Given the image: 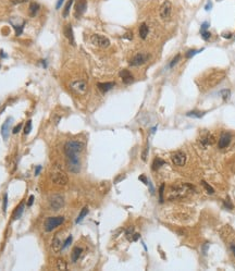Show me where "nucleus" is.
<instances>
[{
	"label": "nucleus",
	"instance_id": "nucleus-17",
	"mask_svg": "<svg viewBox=\"0 0 235 271\" xmlns=\"http://www.w3.org/2000/svg\"><path fill=\"white\" fill-rule=\"evenodd\" d=\"M214 135H211V134H207L205 137H202V144L204 145V147H207V146H210V145H212L214 143Z\"/></svg>",
	"mask_w": 235,
	"mask_h": 271
},
{
	"label": "nucleus",
	"instance_id": "nucleus-33",
	"mask_svg": "<svg viewBox=\"0 0 235 271\" xmlns=\"http://www.w3.org/2000/svg\"><path fill=\"white\" fill-rule=\"evenodd\" d=\"M180 60H181V55H180V53H179V55H176V56H175V57L172 59V61H171V63H170V68H173V67H174V65L176 64V63H178Z\"/></svg>",
	"mask_w": 235,
	"mask_h": 271
},
{
	"label": "nucleus",
	"instance_id": "nucleus-38",
	"mask_svg": "<svg viewBox=\"0 0 235 271\" xmlns=\"http://www.w3.org/2000/svg\"><path fill=\"white\" fill-rule=\"evenodd\" d=\"M7 205H8V194H5V196H3V212H6L7 211Z\"/></svg>",
	"mask_w": 235,
	"mask_h": 271
},
{
	"label": "nucleus",
	"instance_id": "nucleus-13",
	"mask_svg": "<svg viewBox=\"0 0 235 271\" xmlns=\"http://www.w3.org/2000/svg\"><path fill=\"white\" fill-rule=\"evenodd\" d=\"M12 118H8L7 120L5 121V123L2 124V126H1V135H2V137L5 139H8V137H9L10 127L12 125Z\"/></svg>",
	"mask_w": 235,
	"mask_h": 271
},
{
	"label": "nucleus",
	"instance_id": "nucleus-18",
	"mask_svg": "<svg viewBox=\"0 0 235 271\" xmlns=\"http://www.w3.org/2000/svg\"><path fill=\"white\" fill-rule=\"evenodd\" d=\"M23 210H24V203H21V204L17 207L14 212H13V215H12L13 220H17V219H20V217H21L22 214H23Z\"/></svg>",
	"mask_w": 235,
	"mask_h": 271
},
{
	"label": "nucleus",
	"instance_id": "nucleus-27",
	"mask_svg": "<svg viewBox=\"0 0 235 271\" xmlns=\"http://www.w3.org/2000/svg\"><path fill=\"white\" fill-rule=\"evenodd\" d=\"M204 50V49H200V50H195V49H192V50H188L186 52V55H185V57L187 58V59H190V58L194 57L195 55H197V53L199 52H202V51Z\"/></svg>",
	"mask_w": 235,
	"mask_h": 271
},
{
	"label": "nucleus",
	"instance_id": "nucleus-41",
	"mask_svg": "<svg viewBox=\"0 0 235 271\" xmlns=\"http://www.w3.org/2000/svg\"><path fill=\"white\" fill-rule=\"evenodd\" d=\"M208 248H209V244H208V243L204 244V246H202V254L206 255L207 252H208Z\"/></svg>",
	"mask_w": 235,
	"mask_h": 271
},
{
	"label": "nucleus",
	"instance_id": "nucleus-52",
	"mask_svg": "<svg viewBox=\"0 0 235 271\" xmlns=\"http://www.w3.org/2000/svg\"><path fill=\"white\" fill-rule=\"evenodd\" d=\"M230 248H231V250H232L233 255H234V256H235V243H232V244H231Z\"/></svg>",
	"mask_w": 235,
	"mask_h": 271
},
{
	"label": "nucleus",
	"instance_id": "nucleus-11",
	"mask_svg": "<svg viewBox=\"0 0 235 271\" xmlns=\"http://www.w3.org/2000/svg\"><path fill=\"white\" fill-rule=\"evenodd\" d=\"M171 11H172V5H171L170 1L166 0V1L162 3V6L160 7V11H159L161 19H163V20L168 19L171 14Z\"/></svg>",
	"mask_w": 235,
	"mask_h": 271
},
{
	"label": "nucleus",
	"instance_id": "nucleus-8",
	"mask_svg": "<svg viewBox=\"0 0 235 271\" xmlns=\"http://www.w3.org/2000/svg\"><path fill=\"white\" fill-rule=\"evenodd\" d=\"M87 8V1L86 0H76L74 6V14L76 17H79L84 14V12L86 11Z\"/></svg>",
	"mask_w": 235,
	"mask_h": 271
},
{
	"label": "nucleus",
	"instance_id": "nucleus-36",
	"mask_svg": "<svg viewBox=\"0 0 235 271\" xmlns=\"http://www.w3.org/2000/svg\"><path fill=\"white\" fill-rule=\"evenodd\" d=\"M200 34H202V37L204 41H208L211 36V34L209 33L208 31H202V32H200Z\"/></svg>",
	"mask_w": 235,
	"mask_h": 271
},
{
	"label": "nucleus",
	"instance_id": "nucleus-26",
	"mask_svg": "<svg viewBox=\"0 0 235 271\" xmlns=\"http://www.w3.org/2000/svg\"><path fill=\"white\" fill-rule=\"evenodd\" d=\"M73 1H74V0H67V5H65L64 10H63V13H62L63 17H67V15H69L70 9H71V6H72Z\"/></svg>",
	"mask_w": 235,
	"mask_h": 271
},
{
	"label": "nucleus",
	"instance_id": "nucleus-43",
	"mask_svg": "<svg viewBox=\"0 0 235 271\" xmlns=\"http://www.w3.org/2000/svg\"><path fill=\"white\" fill-rule=\"evenodd\" d=\"M211 8H212V3H211V1L209 0L208 2H207V5L205 6V10H206V11H209Z\"/></svg>",
	"mask_w": 235,
	"mask_h": 271
},
{
	"label": "nucleus",
	"instance_id": "nucleus-22",
	"mask_svg": "<svg viewBox=\"0 0 235 271\" xmlns=\"http://www.w3.org/2000/svg\"><path fill=\"white\" fill-rule=\"evenodd\" d=\"M61 244H62V243H61V240L58 238V236H56L55 240H53V242H52L53 250H55V252H59V250L62 248V245H61Z\"/></svg>",
	"mask_w": 235,
	"mask_h": 271
},
{
	"label": "nucleus",
	"instance_id": "nucleus-45",
	"mask_svg": "<svg viewBox=\"0 0 235 271\" xmlns=\"http://www.w3.org/2000/svg\"><path fill=\"white\" fill-rule=\"evenodd\" d=\"M34 203V196L33 195H31V196H29V202H27V206H32V204H33Z\"/></svg>",
	"mask_w": 235,
	"mask_h": 271
},
{
	"label": "nucleus",
	"instance_id": "nucleus-15",
	"mask_svg": "<svg viewBox=\"0 0 235 271\" xmlns=\"http://www.w3.org/2000/svg\"><path fill=\"white\" fill-rule=\"evenodd\" d=\"M64 35H65V37L67 38V41H70V44L74 46L75 45L74 34H73V29H72V25H71V24L65 25V27H64Z\"/></svg>",
	"mask_w": 235,
	"mask_h": 271
},
{
	"label": "nucleus",
	"instance_id": "nucleus-39",
	"mask_svg": "<svg viewBox=\"0 0 235 271\" xmlns=\"http://www.w3.org/2000/svg\"><path fill=\"white\" fill-rule=\"evenodd\" d=\"M21 129H22V123H19V124H17V126L13 127L12 133H13V134H17V133L20 132V130H21Z\"/></svg>",
	"mask_w": 235,
	"mask_h": 271
},
{
	"label": "nucleus",
	"instance_id": "nucleus-51",
	"mask_svg": "<svg viewBox=\"0 0 235 271\" xmlns=\"http://www.w3.org/2000/svg\"><path fill=\"white\" fill-rule=\"evenodd\" d=\"M124 178H125V175H124V174H122V175H121V176H117V178L114 180V183H117V182H119V181H122Z\"/></svg>",
	"mask_w": 235,
	"mask_h": 271
},
{
	"label": "nucleus",
	"instance_id": "nucleus-40",
	"mask_svg": "<svg viewBox=\"0 0 235 271\" xmlns=\"http://www.w3.org/2000/svg\"><path fill=\"white\" fill-rule=\"evenodd\" d=\"M208 27H209V23H208V22H204V23L202 24V27H200V32L207 31V29H208Z\"/></svg>",
	"mask_w": 235,
	"mask_h": 271
},
{
	"label": "nucleus",
	"instance_id": "nucleus-48",
	"mask_svg": "<svg viewBox=\"0 0 235 271\" xmlns=\"http://www.w3.org/2000/svg\"><path fill=\"white\" fill-rule=\"evenodd\" d=\"M139 180L141 181H143V182L145 183V184H148V181H147V179H146V176H145V175H141V176H139Z\"/></svg>",
	"mask_w": 235,
	"mask_h": 271
},
{
	"label": "nucleus",
	"instance_id": "nucleus-1",
	"mask_svg": "<svg viewBox=\"0 0 235 271\" xmlns=\"http://www.w3.org/2000/svg\"><path fill=\"white\" fill-rule=\"evenodd\" d=\"M84 149V143L79 141H70L65 143L64 153L67 159V169L73 173H79L81 171V161L79 155Z\"/></svg>",
	"mask_w": 235,
	"mask_h": 271
},
{
	"label": "nucleus",
	"instance_id": "nucleus-19",
	"mask_svg": "<svg viewBox=\"0 0 235 271\" xmlns=\"http://www.w3.org/2000/svg\"><path fill=\"white\" fill-rule=\"evenodd\" d=\"M82 253H83V250L81 247H75L74 250H72V254H71V259H72L73 262H76L79 260V258L81 257Z\"/></svg>",
	"mask_w": 235,
	"mask_h": 271
},
{
	"label": "nucleus",
	"instance_id": "nucleus-29",
	"mask_svg": "<svg viewBox=\"0 0 235 271\" xmlns=\"http://www.w3.org/2000/svg\"><path fill=\"white\" fill-rule=\"evenodd\" d=\"M221 95H222V97H223V99H224V100H228V99L230 98V96H231V91H230V89H223V91H221Z\"/></svg>",
	"mask_w": 235,
	"mask_h": 271
},
{
	"label": "nucleus",
	"instance_id": "nucleus-20",
	"mask_svg": "<svg viewBox=\"0 0 235 271\" xmlns=\"http://www.w3.org/2000/svg\"><path fill=\"white\" fill-rule=\"evenodd\" d=\"M148 26H147L146 23H143V24H141V26H139V37L142 39H146L147 35H148Z\"/></svg>",
	"mask_w": 235,
	"mask_h": 271
},
{
	"label": "nucleus",
	"instance_id": "nucleus-5",
	"mask_svg": "<svg viewBox=\"0 0 235 271\" xmlns=\"http://www.w3.org/2000/svg\"><path fill=\"white\" fill-rule=\"evenodd\" d=\"M49 206H50V208L55 211L61 209L63 206H64V197H63L62 195H59V194L51 195L50 198H49Z\"/></svg>",
	"mask_w": 235,
	"mask_h": 271
},
{
	"label": "nucleus",
	"instance_id": "nucleus-21",
	"mask_svg": "<svg viewBox=\"0 0 235 271\" xmlns=\"http://www.w3.org/2000/svg\"><path fill=\"white\" fill-rule=\"evenodd\" d=\"M39 9H40V6L37 2L31 3V6H29V15H31V17H35V15L38 13Z\"/></svg>",
	"mask_w": 235,
	"mask_h": 271
},
{
	"label": "nucleus",
	"instance_id": "nucleus-4",
	"mask_svg": "<svg viewBox=\"0 0 235 271\" xmlns=\"http://www.w3.org/2000/svg\"><path fill=\"white\" fill-rule=\"evenodd\" d=\"M63 222H64V218L61 216L48 218L45 222V230L47 231V232H50V231L55 230V229L58 228L59 226H61Z\"/></svg>",
	"mask_w": 235,
	"mask_h": 271
},
{
	"label": "nucleus",
	"instance_id": "nucleus-50",
	"mask_svg": "<svg viewBox=\"0 0 235 271\" xmlns=\"http://www.w3.org/2000/svg\"><path fill=\"white\" fill-rule=\"evenodd\" d=\"M222 36L224 37V38H231V37H232V33H223Z\"/></svg>",
	"mask_w": 235,
	"mask_h": 271
},
{
	"label": "nucleus",
	"instance_id": "nucleus-7",
	"mask_svg": "<svg viewBox=\"0 0 235 271\" xmlns=\"http://www.w3.org/2000/svg\"><path fill=\"white\" fill-rule=\"evenodd\" d=\"M148 59L149 56L147 53H137L131 59L130 65L131 67H139V65H143L144 63H146Z\"/></svg>",
	"mask_w": 235,
	"mask_h": 271
},
{
	"label": "nucleus",
	"instance_id": "nucleus-49",
	"mask_svg": "<svg viewBox=\"0 0 235 271\" xmlns=\"http://www.w3.org/2000/svg\"><path fill=\"white\" fill-rule=\"evenodd\" d=\"M123 37H124V38L130 39V41H131V39L133 38V34H132V33H126V34H125V35H124V36H123Z\"/></svg>",
	"mask_w": 235,
	"mask_h": 271
},
{
	"label": "nucleus",
	"instance_id": "nucleus-31",
	"mask_svg": "<svg viewBox=\"0 0 235 271\" xmlns=\"http://www.w3.org/2000/svg\"><path fill=\"white\" fill-rule=\"evenodd\" d=\"M187 117H195V118H202L204 115V113L202 112H197V111H191V112L186 113Z\"/></svg>",
	"mask_w": 235,
	"mask_h": 271
},
{
	"label": "nucleus",
	"instance_id": "nucleus-30",
	"mask_svg": "<svg viewBox=\"0 0 235 271\" xmlns=\"http://www.w3.org/2000/svg\"><path fill=\"white\" fill-rule=\"evenodd\" d=\"M133 234H134V229H133V228H130L129 230L126 231V232H125V236H126L127 240L131 241V242H132Z\"/></svg>",
	"mask_w": 235,
	"mask_h": 271
},
{
	"label": "nucleus",
	"instance_id": "nucleus-35",
	"mask_svg": "<svg viewBox=\"0 0 235 271\" xmlns=\"http://www.w3.org/2000/svg\"><path fill=\"white\" fill-rule=\"evenodd\" d=\"M163 192H164V184L161 185L159 190V202L160 203H163Z\"/></svg>",
	"mask_w": 235,
	"mask_h": 271
},
{
	"label": "nucleus",
	"instance_id": "nucleus-23",
	"mask_svg": "<svg viewBox=\"0 0 235 271\" xmlns=\"http://www.w3.org/2000/svg\"><path fill=\"white\" fill-rule=\"evenodd\" d=\"M164 163H166L164 162V160H162L161 158H158V157H157V158L154 160V162H152V170H158V169L161 168Z\"/></svg>",
	"mask_w": 235,
	"mask_h": 271
},
{
	"label": "nucleus",
	"instance_id": "nucleus-3",
	"mask_svg": "<svg viewBox=\"0 0 235 271\" xmlns=\"http://www.w3.org/2000/svg\"><path fill=\"white\" fill-rule=\"evenodd\" d=\"M70 88L76 95L83 96L87 91V83L83 79H79V81H74L70 84Z\"/></svg>",
	"mask_w": 235,
	"mask_h": 271
},
{
	"label": "nucleus",
	"instance_id": "nucleus-10",
	"mask_svg": "<svg viewBox=\"0 0 235 271\" xmlns=\"http://www.w3.org/2000/svg\"><path fill=\"white\" fill-rule=\"evenodd\" d=\"M171 159H172V162L174 163L175 166L182 167L184 166L185 162H186V155H185L183 151H176L175 154L172 155Z\"/></svg>",
	"mask_w": 235,
	"mask_h": 271
},
{
	"label": "nucleus",
	"instance_id": "nucleus-6",
	"mask_svg": "<svg viewBox=\"0 0 235 271\" xmlns=\"http://www.w3.org/2000/svg\"><path fill=\"white\" fill-rule=\"evenodd\" d=\"M91 41L97 47H100V48H107L110 45V41L106 36H102V35H99V34H94L91 37Z\"/></svg>",
	"mask_w": 235,
	"mask_h": 271
},
{
	"label": "nucleus",
	"instance_id": "nucleus-14",
	"mask_svg": "<svg viewBox=\"0 0 235 271\" xmlns=\"http://www.w3.org/2000/svg\"><path fill=\"white\" fill-rule=\"evenodd\" d=\"M119 75H120V77L122 79L124 84H131V83L134 82V76L131 74V72L129 70H122Z\"/></svg>",
	"mask_w": 235,
	"mask_h": 271
},
{
	"label": "nucleus",
	"instance_id": "nucleus-28",
	"mask_svg": "<svg viewBox=\"0 0 235 271\" xmlns=\"http://www.w3.org/2000/svg\"><path fill=\"white\" fill-rule=\"evenodd\" d=\"M202 186L206 188V191H207V193H208V194H214V190L207 182H205V181H202Z\"/></svg>",
	"mask_w": 235,
	"mask_h": 271
},
{
	"label": "nucleus",
	"instance_id": "nucleus-24",
	"mask_svg": "<svg viewBox=\"0 0 235 271\" xmlns=\"http://www.w3.org/2000/svg\"><path fill=\"white\" fill-rule=\"evenodd\" d=\"M87 214H88V208H87V207H84V208L82 209L81 212H79V217H77V219L75 220V223H79V222H81V221L85 218V216H86Z\"/></svg>",
	"mask_w": 235,
	"mask_h": 271
},
{
	"label": "nucleus",
	"instance_id": "nucleus-53",
	"mask_svg": "<svg viewBox=\"0 0 235 271\" xmlns=\"http://www.w3.org/2000/svg\"><path fill=\"white\" fill-rule=\"evenodd\" d=\"M40 170H41V166H38L36 168V171H35V175H38L39 172H40Z\"/></svg>",
	"mask_w": 235,
	"mask_h": 271
},
{
	"label": "nucleus",
	"instance_id": "nucleus-46",
	"mask_svg": "<svg viewBox=\"0 0 235 271\" xmlns=\"http://www.w3.org/2000/svg\"><path fill=\"white\" fill-rule=\"evenodd\" d=\"M139 238H141V235L137 234V233H134V234H133V238H132V242H135V241H137Z\"/></svg>",
	"mask_w": 235,
	"mask_h": 271
},
{
	"label": "nucleus",
	"instance_id": "nucleus-16",
	"mask_svg": "<svg viewBox=\"0 0 235 271\" xmlns=\"http://www.w3.org/2000/svg\"><path fill=\"white\" fill-rule=\"evenodd\" d=\"M115 83L114 82H106V83H98L97 84V87L99 88V91H102V93H107L110 89H112L114 87Z\"/></svg>",
	"mask_w": 235,
	"mask_h": 271
},
{
	"label": "nucleus",
	"instance_id": "nucleus-37",
	"mask_svg": "<svg viewBox=\"0 0 235 271\" xmlns=\"http://www.w3.org/2000/svg\"><path fill=\"white\" fill-rule=\"evenodd\" d=\"M71 243H72V236H69V238H67V240H65V242L63 243L62 248H61V250H64V248H67V247L69 246V245L71 244Z\"/></svg>",
	"mask_w": 235,
	"mask_h": 271
},
{
	"label": "nucleus",
	"instance_id": "nucleus-34",
	"mask_svg": "<svg viewBox=\"0 0 235 271\" xmlns=\"http://www.w3.org/2000/svg\"><path fill=\"white\" fill-rule=\"evenodd\" d=\"M13 27H14L15 32H17V36H20V35L22 34V31H23V29H24V23H23L22 25H14Z\"/></svg>",
	"mask_w": 235,
	"mask_h": 271
},
{
	"label": "nucleus",
	"instance_id": "nucleus-9",
	"mask_svg": "<svg viewBox=\"0 0 235 271\" xmlns=\"http://www.w3.org/2000/svg\"><path fill=\"white\" fill-rule=\"evenodd\" d=\"M51 180H52V182L55 183V184L61 185V186H63V185H67V183L69 182V179H67V176L62 172L53 173L52 176H51Z\"/></svg>",
	"mask_w": 235,
	"mask_h": 271
},
{
	"label": "nucleus",
	"instance_id": "nucleus-44",
	"mask_svg": "<svg viewBox=\"0 0 235 271\" xmlns=\"http://www.w3.org/2000/svg\"><path fill=\"white\" fill-rule=\"evenodd\" d=\"M224 206H225L226 208H229V209H233V205L231 204L230 200H228V202L225 200V202H224Z\"/></svg>",
	"mask_w": 235,
	"mask_h": 271
},
{
	"label": "nucleus",
	"instance_id": "nucleus-47",
	"mask_svg": "<svg viewBox=\"0 0 235 271\" xmlns=\"http://www.w3.org/2000/svg\"><path fill=\"white\" fill-rule=\"evenodd\" d=\"M63 1H64V0H58L57 5H56V9H60L61 6H62V3H63Z\"/></svg>",
	"mask_w": 235,
	"mask_h": 271
},
{
	"label": "nucleus",
	"instance_id": "nucleus-25",
	"mask_svg": "<svg viewBox=\"0 0 235 271\" xmlns=\"http://www.w3.org/2000/svg\"><path fill=\"white\" fill-rule=\"evenodd\" d=\"M57 268L59 269V270H67V261H65L64 259H58L57 260Z\"/></svg>",
	"mask_w": 235,
	"mask_h": 271
},
{
	"label": "nucleus",
	"instance_id": "nucleus-32",
	"mask_svg": "<svg viewBox=\"0 0 235 271\" xmlns=\"http://www.w3.org/2000/svg\"><path fill=\"white\" fill-rule=\"evenodd\" d=\"M31 130H32V121L29 120L26 122V124H25V126H24V134L27 135L29 132H31Z\"/></svg>",
	"mask_w": 235,
	"mask_h": 271
},
{
	"label": "nucleus",
	"instance_id": "nucleus-12",
	"mask_svg": "<svg viewBox=\"0 0 235 271\" xmlns=\"http://www.w3.org/2000/svg\"><path fill=\"white\" fill-rule=\"evenodd\" d=\"M231 138H232V136H231L230 133H222L220 138H219V144H218L219 148L220 149L226 148V147L230 145Z\"/></svg>",
	"mask_w": 235,
	"mask_h": 271
},
{
	"label": "nucleus",
	"instance_id": "nucleus-42",
	"mask_svg": "<svg viewBox=\"0 0 235 271\" xmlns=\"http://www.w3.org/2000/svg\"><path fill=\"white\" fill-rule=\"evenodd\" d=\"M12 3H15V5H19V3H24L26 2V1H29V0H10Z\"/></svg>",
	"mask_w": 235,
	"mask_h": 271
},
{
	"label": "nucleus",
	"instance_id": "nucleus-54",
	"mask_svg": "<svg viewBox=\"0 0 235 271\" xmlns=\"http://www.w3.org/2000/svg\"><path fill=\"white\" fill-rule=\"evenodd\" d=\"M217 1H222V0H217Z\"/></svg>",
	"mask_w": 235,
	"mask_h": 271
},
{
	"label": "nucleus",
	"instance_id": "nucleus-2",
	"mask_svg": "<svg viewBox=\"0 0 235 271\" xmlns=\"http://www.w3.org/2000/svg\"><path fill=\"white\" fill-rule=\"evenodd\" d=\"M194 187L191 184L187 183H183V184L176 185V186H172L169 191L168 199L169 200H174V199H180L187 197L191 193H193Z\"/></svg>",
	"mask_w": 235,
	"mask_h": 271
}]
</instances>
